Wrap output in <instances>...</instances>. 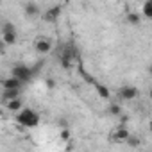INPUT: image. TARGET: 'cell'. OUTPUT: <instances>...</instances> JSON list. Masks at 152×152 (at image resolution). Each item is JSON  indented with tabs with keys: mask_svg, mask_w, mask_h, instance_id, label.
Instances as JSON below:
<instances>
[{
	"mask_svg": "<svg viewBox=\"0 0 152 152\" xmlns=\"http://www.w3.org/2000/svg\"><path fill=\"white\" fill-rule=\"evenodd\" d=\"M11 75L16 77L18 81H22V83H29L32 79V75H34V70L31 66L23 64V63H18V64H15L11 68Z\"/></svg>",
	"mask_w": 152,
	"mask_h": 152,
	"instance_id": "cell-1",
	"label": "cell"
},
{
	"mask_svg": "<svg viewBox=\"0 0 152 152\" xmlns=\"http://www.w3.org/2000/svg\"><path fill=\"white\" fill-rule=\"evenodd\" d=\"M0 38H2V41H4L7 47H11V45L16 43L18 36H16V29H15V25H13L11 22H6V23L2 25V32H0Z\"/></svg>",
	"mask_w": 152,
	"mask_h": 152,
	"instance_id": "cell-2",
	"label": "cell"
},
{
	"mask_svg": "<svg viewBox=\"0 0 152 152\" xmlns=\"http://www.w3.org/2000/svg\"><path fill=\"white\" fill-rule=\"evenodd\" d=\"M22 113L18 115V122H22L23 125H29V127H32V125H36L38 122H39V116L34 113V111H31V109H20Z\"/></svg>",
	"mask_w": 152,
	"mask_h": 152,
	"instance_id": "cell-3",
	"label": "cell"
},
{
	"mask_svg": "<svg viewBox=\"0 0 152 152\" xmlns=\"http://www.w3.org/2000/svg\"><path fill=\"white\" fill-rule=\"evenodd\" d=\"M138 95H140V90L131 84H125L118 90V97L122 100H134V99H138Z\"/></svg>",
	"mask_w": 152,
	"mask_h": 152,
	"instance_id": "cell-4",
	"label": "cell"
},
{
	"mask_svg": "<svg viewBox=\"0 0 152 152\" xmlns=\"http://www.w3.org/2000/svg\"><path fill=\"white\" fill-rule=\"evenodd\" d=\"M34 50L38 52V54H48L50 50H52V41L48 39V38H45V36H39V38H36V41H34Z\"/></svg>",
	"mask_w": 152,
	"mask_h": 152,
	"instance_id": "cell-5",
	"label": "cell"
},
{
	"mask_svg": "<svg viewBox=\"0 0 152 152\" xmlns=\"http://www.w3.org/2000/svg\"><path fill=\"white\" fill-rule=\"evenodd\" d=\"M61 6H54V7H48L47 11H45V15H43V20L45 22H48V23H54V22H57V18L61 16Z\"/></svg>",
	"mask_w": 152,
	"mask_h": 152,
	"instance_id": "cell-6",
	"label": "cell"
},
{
	"mask_svg": "<svg viewBox=\"0 0 152 152\" xmlns=\"http://www.w3.org/2000/svg\"><path fill=\"white\" fill-rule=\"evenodd\" d=\"M23 13H25L27 18H38L39 13H41V9H39V6L36 2H27L23 6Z\"/></svg>",
	"mask_w": 152,
	"mask_h": 152,
	"instance_id": "cell-7",
	"label": "cell"
},
{
	"mask_svg": "<svg viewBox=\"0 0 152 152\" xmlns=\"http://www.w3.org/2000/svg\"><path fill=\"white\" fill-rule=\"evenodd\" d=\"M131 132L127 131V127H124V125H120L113 134H111V140L115 141V143H125V140H127V136H129Z\"/></svg>",
	"mask_w": 152,
	"mask_h": 152,
	"instance_id": "cell-8",
	"label": "cell"
},
{
	"mask_svg": "<svg viewBox=\"0 0 152 152\" xmlns=\"http://www.w3.org/2000/svg\"><path fill=\"white\" fill-rule=\"evenodd\" d=\"M22 81H18L16 77H6V79H2V86H4V90H22Z\"/></svg>",
	"mask_w": 152,
	"mask_h": 152,
	"instance_id": "cell-9",
	"label": "cell"
},
{
	"mask_svg": "<svg viewBox=\"0 0 152 152\" xmlns=\"http://www.w3.org/2000/svg\"><path fill=\"white\" fill-rule=\"evenodd\" d=\"M4 104H6V109H7V111H11V113H18V111L23 107V100H22L20 97L11 99V100H6Z\"/></svg>",
	"mask_w": 152,
	"mask_h": 152,
	"instance_id": "cell-10",
	"label": "cell"
},
{
	"mask_svg": "<svg viewBox=\"0 0 152 152\" xmlns=\"http://www.w3.org/2000/svg\"><path fill=\"white\" fill-rule=\"evenodd\" d=\"M125 23H129V25H132V27L140 25V23H141V15L136 13V11H127V13H125Z\"/></svg>",
	"mask_w": 152,
	"mask_h": 152,
	"instance_id": "cell-11",
	"label": "cell"
},
{
	"mask_svg": "<svg viewBox=\"0 0 152 152\" xmlns=\"http://www.w3.org/2000/svg\"><path fill=\"white\" fill-rule=\"evenodd\" d=\"M95 91H97V95H99L102 100H109V97H111L109 88L104 86V84H100V83H95Z\"/></svg>",
	"mask_w": 152,
	"mask_h": 152,
	"instance_id": "cell-12",
	"label": "cell"
},
{
	"mask_svg": "<svg viewBox=\"0 0 152 152\" xmlns=\"http://www.w3.org/2000/svg\"><path fill=\"white\" fill-rule=\"evenodd\" d=\"M107 113H109L111 116H122L124 109H122V106H120L118 102H111V104L107 106Z\"/></svg>",
	"mask_w": 152,
	"mask_h": 152,
	"instance_id": "cell-13",
	"label": "cell"
},
{
	"mask_svg": "<svg viewBox=\"0 0 152 152\" xmlns=\"http://www.w3.org/2000/svg\"><path fill=\"white\" fill-rule=\"evenodd\" d=\"M72 57H73V54L68 52V50H64L63 56H61V66L63 68H72Z\"/></svg>",
	"mask_w": 152,
	"mask_h": 152,
	"instance_id": "cell-14",
	"label": "cell"
},
{
	"mask_svg": "<svg viewBox=\"0 0 152 152\" xmlns=\"http://www.w3.org/2000/svg\"><path fill=\"white\" fill-rule=\"evenodd\" d=\"M141 15L148 20V18H152V0H145L143 2V6H141Z\"/></svg>",
	"mask_w": 152,
	"mask_h": 152,
	"instance_id": "cell-15",
	"label": "cell"
},
{
	"mask_svg": "<svg viewBox=\"0 0 152 152\" xmlns=\"http://www.w3.org/2000/svg\"><path fill=\"white\" fill-rule=\"evenodd\" d=\"M20 97V90H4L2 91V100H11V99H16Z\"/></svg>",
	"mask_w": 152,
	"mask_h": 152,
	"instance_id": "cell-16",
	"label": "cell"
},
{
	"mask_svg": "<svg viewBox=\"0 0 152 152\" xmlns=\"http://www.w3.org/2000/svg\"><path fill=\"white\" fill-rule=\"evenodd\" d=\"M125 143H127L129 147L136 148V147H140V143H141V141H140V138H136V136H131V134H129V136H127V140H125Z\"/></svg>",
	"mask_w": 152,
	"mask_h": 152,
	"instance_id": "cell-17",
	"label": "cell"
},
{
	"mask_svg": "<svg viewBox=\"0 0 152 152\" xmlns=\"http://www.w3.org/2000/svg\"><path fill=\"white\" fill-rule=\"evenodd\" d=\"M59 138H61L63 141H68V140H70V131H68V129H63V131L59 132Z\"/></svg>",
	"mask_w": 152,
	"mask_h": 152,
	"instance_id": "cell-18",
	"label": "cell"
},
{
	"mask_svg": "<svg viewBox=\"0 0 152 152\" xmlns=\"http://www.w3.org/2000/svg\"><path fill=\"white\" fill-rule=\"evenodd\" d=\"M6 48H7V45L2 41V38H0V56H4V54H6Z\"/></svg>",
	"mask_w": 152,
	"mask_h": 152,
	"instance_id": "cell-19",
	"label": "cell"
},
{
	"mask_svg": "<svg viewBox=\"0 0 152 152\" xmlns=\"http://www.w3.org/2000/svg\"><path fill=\"white\" fill-rule=\"evenodd\" d=\"M4 116V109H0V118H2Z\"/></svg>",
	"mask_w": 152,
	"mask_h": 152,
	"instance_id": "cell-20",
	"label": "cell"
},
{
	"mask_svg": "<svg viewBox=\"0 0 152 152\" xmlns=\"http://www.w3.org/2000/svg\"><path fill=\"white\" fill-rule=\"evenodd\" d=\"M59 2H64V0H59Z\"/></svg>",
	"mask_w": 152,
	"mask_h": 152,
	"instance_id": "cell-21",
	"label": "cell"
},
{
	"mask_svg": "<svg viewBox=\"0 0 152 152\" xmlns=\"http://www.w3.org/2000/svg\"><path fill=\"white\" fill-rule=\"evenodd\" d=\"M0 4H2V0H0Z\"/></svg>",
	"mask_w": 152,
	"mask_h": 152,
	"instance_id": "cell-22",
	"label": "cell"
}]
</instances>
